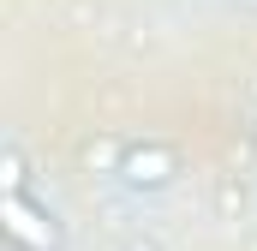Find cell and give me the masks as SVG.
Listing matches in <instances>:
<instances>
[{"label": "cell", "mask_w": 257, "mask_h": 251, "mask_svg": "<svg viewBox=\"0 0 257 251\" xmlns=\"http://www.w3.org/2000/svg\"><path fill=\"white\" fill-rule=\"evenodd\" d=\"M0 221H6V239L18 251H60V221H54L48 209H36L24 191H6Z\"/></svg>", "instance_id": "cell-1"}, {"label": "cell", "mask_w": 257, "mask_h": 251, "mask_svg": "<svg viewBox=\"0 0 257 251\" xmlns=\"http://www.w3.org/2000/svg\"><path fill=\"white\" fill-rule=\"evenodd\" d=\"M114 174H120L126 186H138V191H156V186H168V180L180 174V156H174L168 144H126Z\"/></svg>", "instance_id": "cell-2"}, {"label": "cell", "mask_w": 257, "mask_h": 251, "mask_svg": "<svg viewBox=\"0 0 257 251\" xmlns=\"http://www.w3.org/2000/svg\"><path fill=\"white\" fill-rule=\"evenodd\" d=\"M0 174H6V191H24V150L18 144L0 150Z\"/></svg>", "instance_id": "cell-3"}]
</instances>
